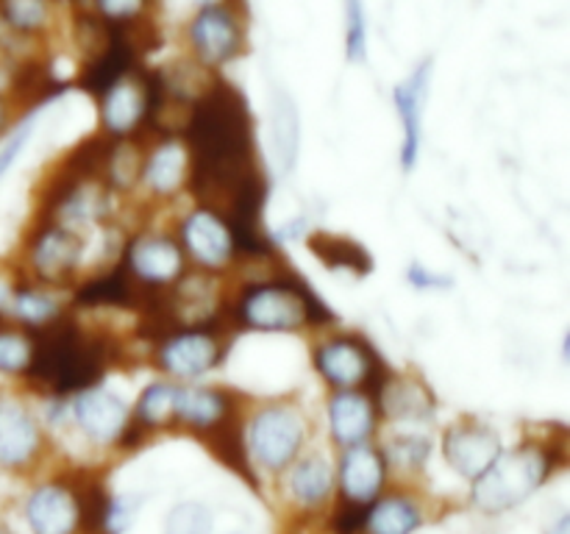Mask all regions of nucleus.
Returning <instances> with one entry per match:
<instances>
[{
	"instance_id": "nucleus-34",
	"label": "nucleus",
	"mask_w": 570,
	"mask_h": 534,
	"mask_svg": "<svg viewBox=\"0 0 570 534\" xmlns=\"http://www.w3.org/2000/svg\"><path fill=\"white\" fill-rule=\"evenodd\" d=\"M95 3H98L100 17L109 22H128L142 14L148 0H95Z\"/></svg>"
},
{
	"instance_id": "nucleus-29",
	"label": "nucleus",
	"mask_w": 570,
	"mask_h": 534,
	"mask_svg": "<svg viewBox=\"0 0 570 534\" xmlns=\"http://www.w3.org/2000/svg\"><path fill=\"white\" fill-rule=\"evenodd\" d=\"M212 532V512L204 504H178L176 510L167 515L165 534H209Z\"/></svg>"
},
{
	"instance_id": "nucleus-6",
	"label": "nucleus",
	"mask_w": 570,
	"mask_h": 534,
	"mask_svg": "<svg viewBox=\"0 0 570 534\" xmlns=\"http://www.w3.org/2000/svg\"><path fill=\"white\" fill-rule=\"evenodd\" d=\"M315 367L332 387L356 389L373 382L376 359L360 337H334L315 350Z\"/></svg>"
},
{
	"instance_id": "nucleus-5",
	"label": "nucleus",
	"mask_w": 570,
	"mask_h": 534,
	"mask_svg": "<svg viewBox=\"0 0 570 534\" xmlns=\"http://www.w3.org/2000/svg\"><path fill=\"white\" fill-rule=\"evenodd\" d=\"M189 44L204 65L220 67L243 50V26L226 3L200 6L187 28Z\"/></svg>"
},
{
	"instance_id": "nucleus-14",
	"label": "nucleus",
	"mask_w": 570,
	"mask_h": 534,
	"mask_svg": "<svg viewBox=\"0 0 570 534\" xmlns=\"http://www.w3.org/2000/svg\"><path fill=\"white\" fill-rule=\"evenodd\" d=\"M328 426H332L334 439L345 448L365 443L376 426L373 398H367L365 393H356V389H340L328 404Z\"/></svg>"
},
{
	"instance_id": "nucleus-12",
	"label": "nucleus",
	"mask_w": 570,
	"mask_h": 534,
	"mask_svg": "<svg viewBox=\"0 0 570 534\" xmlns=\"http://www.w3.org/2000/svg\"><path fill=\"white\" fill-rule=\"evenodd\" d=\"M128 273L154 287L173 284L184 273V254L173 239L145 234L128 248Z\"/></svg>"
},
{
	"instance_id": "nucleus-19",
	"label": "nucleus",
	"mask_w": 570,
	"mask_h": 534,
	"mask_svg": "<svg viewBox=\"0 0 570 534\" xmlns=\"http://www.w3.org/2000/svg\"><path fill=\"white\" fill-rule=\"evenodd\" d=\"M379 398H382V406L387 415L399 417V421H426L434 412V395L421 378L399 376L390 378V382L382 384L379 389Z\"/></svg>"
},
{
	"instance_id": "nucleus-39",
	"label": "nucleus",
	"mask_w": 570,
	"mask_h": 534,
	"mask_svg": "<svg viewBox=\"0 0 570 534\" xmlns=\"http://www.w3.org/2000/svg\"><path fill=\"white\" fill-rule=\"evenodd\" d=\"M0 534H9V532H6V528H3V526H0Z\"/></svg>"
},
{
	"instance_id": "nucleus-24",
	"label": "nucleus",
	"mask_w": 570,
	"mask_h": 534,
	"mask_svg": "<svg viewBox=\"0 0 570 534\" xmlns=\"http://www.w3.org/2000/svg\"><path fill=\"white\" fill-rule=\"evenodd\" d=\"M273 137H276L278 159L287 170H293L295 159H298V142H301V122L298 109L287 95L278 92L273 100Z\"/></svg>"
},
{
	"instance_id": "nucleus-7",
	"label": "nucleus",
	"mask_w": 570,
	"mask_h": 534,
	"mask_svg": "<svg viewBox=\"0 0 570 534\" xmlns=\"http://www.w3.org/2000/svg\"><path fill=\"white\" fill-rule=\"evenodd\" d=\"M432 56L421 61L415 70L410 72L406 81H401L393 89V103L401 115V126H404V142H401V167L406 172L415 170L417 159H421V137H423V106H426L429 81H432Z\"/></svg>"
},
{
	"instance_id": "nucleus-3",
	"label": "nucleus",
	"mask_w": 570,
	"mask_h": 534,
	"mask_svg": "<svg viewBox=\"0 0 570 534\" xmlns=\"http://www.w3.org/2000/svg\"><path fill=\"white\" fill-rule=\"evenodd\" d=\"M549 471V456L538 445H523L507 454L501 451L493 465L473 478V504L488 515L512 510L546 482Z\"/></svg>"
},
{
	"instance_id": "nucleus-4",
	"label": "nucleus",
	"mask_w": 570,
	"mask_h": 534,
	"mask_svg": "<svg viewBox=\"0 0 570 534\" xmlns=\"http://www.w3.org/2000/svg\"><path fill=\"white\" fill-rule=\"evenodd\" d=\"M304 437L306 421L295 406H265L250 421V451H254L259 465H265L267 471H282V467H287L301 451Z\"/></svg>"
},
{
	"instance_id": "nucleus-21",
	"label": "nucleus",
	"mask_w": 570,
	"mask_h": 534,
	"mask_svg": "<svg viewBox=\"0 0 570 534\" xmlns=\"http://www.w3.org/2000/svg\"><path fill=\"white\" fill-rule=\"evenodd\" d=\"M232 400L223 389L212 387H178L176 393V412L187 426L193 428H217L226 421Z\"/></svg>"
},
{
	"instance_id": "nucleus-27",
	"label": "nucleus",
	"mask_w": 570,
	"mask_h": 534,
	"mask_svg": "<svg viewBox=\"0 0 570 534\" xmlns=\"http://www.w3.org/2000/svg\"><path fill=\"white\" fill-rule=\"evenodd\" d=\"M343 6H345V59L365 61L367 56L365 0H343Z\"/></svg>"
},
{
	"instance_id": "nucleus-33",
	"label": "nucleus",
	"mask_w": 570,
	"mask_h": 534,
	"mask_svg": "<svg viewBox=\"0 0 570 534\" xmlns=\"http://www.w3.org/2000/svg\"><path fill=\"white\" fill-rule=\"evenodd\" d=\"M45 103H39L37 109L31 111V115L26 117V120L20 122V126L14 128V131L9 134V139H6L3 145H0V170H6V167H11L17 161V156L22 154V148L28 145V139L33 137V131H37L39 126V115H42Z\"/></svg>"
},
{
	"instance_id": "nucleus-11",
	"label": "nucleus",
	"mask_w": 570,
	"mask_h": 534,
	"mask_svg": "<svg viewBox=\"0 0 570 534\" xmlns=\"http://www.w3.org/2000/svg\"><path fill=\"white\" fill-rule=\"evenodd\" d=\"M220 359V345L212 334L181 332L165 339L159 350V367L176 378H198L209 373Z\"/></svg>"
},
{
	"instance_id": "nucleus-31",
	"label": "nucleus",
	"mask_w": 570,
	"mask_h": 534,
	"mask_svg": "<svg viewBox=\"0 0 570 534\" xmlns=\"http://www.w3.org/2000/svg\"><path fill=\"white\" fill-rule=\"evenodd\" d=\"M3 17L14 31H37L48 20L45 0H6Z\"/></svg>"
},
{
	"instance_id": "nucleus-36",
	"label": "nucleus",
	"mask_w": 570,
	"mask_h": 534,
	"mask_svg": "<svg viewBox=\"0 0 570 534\" xmlns=\"http://www.w3.org/2000/svg\"><path fill=\"white\" fill-rule=\"evenodd\" d=\"M406 281L412 284L415 289H445L451 287V278L449 276H440V273L434 270H426L423 265H410V270H406Z\"/></svg>"
},
{
	"instance_id": "nucleus-38",
	"label": "nucleus",
	"mask_w": 570,
	"mask_h": 534,
	"mask_svg": "<svg viewBox=\"0 0 570 534\" xmlns=\"http://www.w3.org/2000/svg\"><path fill=\"white\" fill-rule=\"evenodd\" d=\"M198 6H212V3H223V0H195Z\"/></svg>"
},
{
	"instance_id": "nucleus-10",
	"label": "nucleus",
	"mask_w": 570,
	"mask_h": 534,
	"mask_svg": "<svg viewBox=\"0 0 570 534\" xmlns=\"http://www.w3.org/2000/svg\"><path fill=\"white\" fill-rule=\"evenodd\" d=\"M181 239L184 248L189 250V256H193L198 265L212 267V270L228 265V261L234 259V254H237L232 228H228V222L212 209L189 211L181 222Z\"/></svg>"
},
{
	"instance_id": "nucleus-23",
	"label": "nucleus",
	"mask_w": 570,
	"mask_h": 534,
	"mask_svg": "<svg viewBox=\"0 0 570 534\" xmlns=\"http://www.w3.org/2000/svg\"><path fill=\"white\" fill-rule=\"evenodd\" d=\"M309 248L315 250L317 259H321L323 265L332 267V270H351L356 273V276H365V273H371L373 267L371 256L365 254V248L351 243V239L345 237H326V234H315V237L309 239Z\"/></svg>"
},
{
	"instance_id": "nucleus-26",
	"label": "nucleus",
	"mask_w": 570,
	"mask_h": 534,
	"mask_svg": "<svg viewBox=\"0 0 570 534\" xmlns=\"http://www.w3.org/2000/svg\"><path fill=\"white\" fill-rule=\"evenodd\" d=\"M176 393L178 387L165 382L145 387L137 400L139 423H142V426H161L165 421H170L173 412H176Z\"/></svg>"
},
{
	"instance_id": "nucleus-15",
	"label": "nucleus",
	"mask_w": 570,
	"mask_h": 534,
	"mask_svg": "<svg viewBox=\"0 0 570 534\" xmlns=\"http://www.w3.org/2000/svg\"><path fill=\"white\" fill-rule=\"evenodd\" d=\"M384 473H387V462L371 445L360 443L351 445L340 465V482H343V493L348 501H360L367 504L379 495L384 484Z\"/></svg>"
},
{
	"instance_id": "nucleus-1",
	"label": "nucleus",
	"mask_w": 570,
	"mask_h": 534,
	"mask_svg": "<svg viewBox=\"0 0 570 534\" xmlns=\"http://www.w3.org/2000/svg\"><path fill=\"white\" fill-rule=\"evenodd\" d=\"M28 376L48 393H81L92 387L104 373V354L95 343L83 339L76 323H50L42 339L33 343Z\"/></svg>"
},
{
	"instance_id": "nucleus-25",
	"label": "nucleus",
	"mask_w": 570,
	"mask_h": 534,
	"mask_svg": "<svg viewBox=\"0 0 570 534\" xmlns=\"http://www.w3.org/2000/svg\"><path fill=\"white\" fill-rule=\"evenodd\" d=\"M289 490L301 504H321L332 493V467L323 456H306L289 476Z\"/></svg>"
},
{
	"instance_id": "nucleus-32",
	"label": "nucleus",
	"mask_w": 570,
	"mask_h": 534,
	"mask_svg": "<svg viewBox=\"0 0 570 534\" xmlns=\"http://www.w3.org/2000/svg\"><path fill=\"white\" fill-rule=\"evenodd\" d=\"M429 451H432V445H429L426 437L406 434V437H395L390 443V459H393V465L404 467V471H417L429 459Z\"/></svg>"
},
{
	"instance_id": "nucleus-13",
	"label": "nucleus",
	"mask_w": 570,
	"mask_h": 534,
	"mask_svg": "<svg viewBox=\"0 0 570 534\" xmlns=\"http://www.w3.org/2000/svg\"><path fill=\"white\" fill-rule=\"evenodd\" d=\"M81 237L67 226H45L31 245V265L48 281L67 278L81 261Z\"/></svg>"
},
{
	"instance_id": "nucleus-18",
	"label": "nucleus",
	"mask_w": 570,
	"mask_h": 534,
	"mask_svg": "<svg viewBox=\"0 0 570 534\" xmlns=\"http://www.w3.org/2000/svg\"><path fill=\"white\" fill-rule=\"evenodd\" d=\"M148 111V89L139 87L137 81H117L115 87L100 95V120L106 131L120 137L128 134Z\"/></svg>"
},
{
	"instance_id": "nucleus-9",
	"label": "nucleus",
	"mask_w": 570,
	"mask_h": 534,
	"mask_svg": "<svg viewBox=\"0 0 570 534\" xmlns=\"http://www.w3.org/2000/svg\"><path fill=\"white\" fill-rule=\"evenodd\" d=\"M72 415L78 426L95 443H115L126 434L128 426V406L117 393L106 387H87L76 393L72 400Z\"/></svg>"
},
{
	"instance_id": "nucleus-28",
	"label": "nucleus",
	"mask_w": 570,
	"mask_h": 534,
	"mask_svg": "<svg viewBox=\"0 0 570 534\" xmlns=\"http://www.w3.org/2000/svg\"><path fill=\"white\" fill-rule=\"evenodd\" d=\"M14 312L20 320L33 323V326H45L59 315V300L50 293H39V289H22L14 295Z\"/></svg>"
},
{
	"instance_id": "nucleus-37",
	"label": "nucleus",
	"mask_w": 570,
	"mask_h": 534,
	"mask_svg": "<svg viewBox=\"0 0 570 534\" xmlns=\"http://www.w3.org/2000/svg\"><path fill=\"white\" fill-rule=\"evenodd\" d=\"M549 534H570V517H568V515H562L560 521H557L554 526L549 528Z\"/></svg>"
},
{
	"instance_id": "nucleus-30",
	"label": "nucleus",
	"mask_w": 570,
	"mask_h": 534,
	"mask_svg": "<svg viewBox=\"0 0 570 534\" xmlns=\"http://www.w3.org/2000/svg\"><path fill=\"white\" fill-rule=\"evenodd\" d=\"M33 343L20 332H0V370L26 373L31 365Z\"/></svg>"
},
{
	"instance_id": "nucleus-2",
	"label": "nucleus",
	"mask_w": 570,
	"mask_h": 534,
	"mask_svg": "<svg viewBox=\"0 0 570 534\" xmlns=\"http://www.w3.org/2000/svg\"><path fill=\"white\" fill-rule=\"evenodd\" d=\"M234 320L259 332H293L304 323H328L332 312L298 281H267L243 289Z\"/></svg>"
},
{
	"instance_id": "nucleus-8",
	"label": "nucleus",
	"mask_w": 570,
	"mask_h": 534,
	"mask_svg": "<svg viewBox=\"0 0 570 534\" xmlns=\"http://www.w3.org/2000/svg\"><path fill=\"white\" fill-rule=\"evenodd\" d=\"M443 454L460 476L479 478L501 454L499 434L482 423H456L445 432Z\"/></svg>"
},
{
	"instance_id": "nucleus-16",
	"label": "nucleus",
	"mask_w": 570,
	"mask_h": 534,
	"mask_svg": "<svg viewBox=\"0 0 570 534\" xmlns=\"http://www.w3.org/2000/svg\"><path fill=\"white\" fill-rule=\"evenodd\" d=\"M26 512L37 534H72L78 526V498L59 484L39 487L28 498Z\"/></svg>"
},
{
	"instance_id": "nucleus-40",
	"label": "nucleus",
	"mask_w": 570,
	"mask_h": 534,
	"mask_svg": "<svg viewBox=\"0 0 570 534\" xmlns=\"http://www.w3.org/2000/svg\"><path fill=\"white\" fill-rule=\"evenodd\" d=\"M0 117H3V103H0Z\"/></svg>"
},
{
	"instance_id": "nucleus-17",
	"label": "nucleus",
	"mask_w": 570,
	"mask_h": 534,
	"mask_svg": "<svg viewBox=\"0 0 570 534\" xmlns=\"http://www.w3.org/2000/svg\"><path fill=\"white\" fill-rule=\"evenodd\" d=\"M37 421L20 404H0V465H22L37 454Z\"/></svg>"
},
{
	"instance_id": "nucleus-35",
	"label": "nucleus",
	"mask_w": 570,
	"mask_h": 534,
	"mask_svg": "<svg viewBox=\"0 0 570 534\" xmlns=\"http://www.w3.org/2000/svg\"><path fill=\"white\" fill-rule=\"evenodd\" d=\"M367 510H371L367 504L348 501V506H343V510L337 512V517H334V528H337V534H356L360 528H365Z\"/></svg>"
},
{
	"instance_id": "nucleus-22",
	"label": "nucleus",
	"mask_w": 570,
	"mask_h": 534,
	"mask_svg": "<svg viewBox=\"0 0 570 534\" xmlns=\"http://www.w3.org/2000/svg\"><path fill=\"white\" fill-rule=\"evenodd\" d=\"M417 526H421V512L401 495L379 501L373 510H367L365 528L371 534H412Z\"/></svg>"
},
{
	"instance_id": "nucleus-20",
	"label": "nucleus",
	"mask_w": 570,
	"mask_h": 534,
	"mask_svg": "<svg viewBox=\"0 0 570 534\" xmlns=\"http://www.w3.org/2000/svg\"><path fill=\"white\" fill-rule=\"evenodd\" d=\"M145 184L156 195H173L189 176V154L178 139H165L145 159Z\"/></svg>"
}]
</instances>
